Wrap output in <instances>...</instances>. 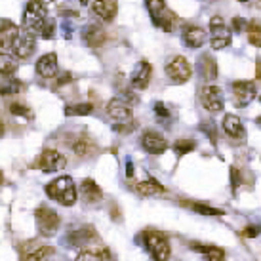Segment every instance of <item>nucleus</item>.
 Returning <instances> with one entry per match:
<instances>
[{
  "instance_id": "obj_1",
  "label": "nucleus",
  "mask_w": 261,
  "mask_h": 261,
  "mask_svg": "<svg viewBox=\"0 0 261 261\" xmlns=\"http://www.w3.org/2000/svg\"><path fill=\"white\" fill-rule=\"evenodd\" d=\"M46 195L50 196L51 200L59 202L61 206H73L79 198L76 193V185H74L73 177L71 175H61L58 179H54L51 183L46 185Z\"/></svg>"
},
{
  "instance_id": "obj_2",
  "label": "nucleus",
  "mask_w": 261,
  "mask_h": 261,
  "mask_svg": "<svg viewBox=\"0 0 261 261\" xmlns=\"http://www.w3.org/2000/svg\"><path fill=\"white\" fill-rule=\"evenodd\" d=\"M48 10L42 0H31L23 12V27L35 35H42L44 27L48 23Z\"/></svg>"
},
{
  "instance_id": "obj_3",
  "label": "nucleus",
  "mask_w": 261,
  "mask_h": 261,
  "mask_svg": "<svg viewBox=\"0 0 261 261\" xmlns=\"http://www.w3.org/2000/svg\"><path fill=\"white\" fill-rule=\"evenodd\" d=\"M145 6H147V12L151 15L152 23L160 27L162 31H174L175 23H177V15L166 6V2L164 0H145Z\"/></svg>"
},
{
  "instance_id": "obj_4",
  "label": "nucleus",
  "mask_w": 261,
  "mask_h": 261,
  "mask_svg": "<svg viewBox=\"0 0 261 261\" xmlns=\"http://www.w3.org/2000/svg\"><path fill=\"white\" fill-rule=\"evenodd\" d=\"M35 37H37L35 33H31V31H27L25 27H21L19 33L15 35V38L12 40V44H10L8 54L15 56L17 59L31 58V54H33L35 48H37V38Z\"/></svg>"
},
{
  "instance_id": "obj_5",
  "label": "nucleus",
  "mask_w": 261,
  "mask_h": 261,
  "mask_svg": "<svg viewBox=\"0 0 261 261\" xmlns=\"http://www.w3.org/2000/svg\"><path fill=\"white\" fill-rule=\"evenodd\" d=\"M143 242H145L147 252L154 259H168L170 257V242L159 231H145L143 232Z\"/></svg>"
},
{
  "instance_id": "obj_6",
  "label": "nucleus",
  "mask_w": 261,
  "mask_h": 261,
  "mask_svg": "<svg viewBox=\"0 0 261 261\" xmlns=\"http://www.w3.org/2000/svg\"><path fill=\"white\" fill-rule=\"evenodd\" d=\"M164 69H166L168 79L172 80L174 84H185L191 79V74H193V67L183 56H174L172 59H168Z\"/></svg>"
},
{
  "instance_id": "obj_7",
  "label": "nucleus",
  "mask_w": 261,
  "mask_h": 261,
  "mask_svg": "<svg viewBox=\"0 0 261 261\" xmlns=\"http://www.w3.org/2000/svg\"><path fill=\"white\" fill-rule=\"evenodd\" d=\"M35 219H37L38 231L42 232L44 237H51V234L58 232L59 216L51 208H48V206H38L37 210H35Z\"/></svg>"
},
{
  "instance_id": "obj_8",
  "label": "nucleus",
  "mask_w": 261,
  "mask_h": 261,
  "mask_svg": "<svg viewBox=\"0 0 261 261\" xmlns=\"http://www.w3.org/2000/svg\"><path fill=\"white\" fill-rule=\"evenodd\" d=\"M210 31H212V48L214 50H223L231 44V31L225 25L223 17L214 15L210 19Z\"/></svg>"
},
{
  "instance_id": "obj_9",
  "label": "nucleus",
  "mask_w": 261,
  "mask_h": 261,
  "mask_svg": "<svg viewBox=\"0 0 261 261\" xmlns=\"http://www.w3.org/2000/svg\"><path fill=\"white\" fill-rule=\"evenodd\" d=\"M200 103L206 111L210 113H221L223 111V92L219 86H214V84H208V86L202 88L200 92Z\"/></svg>"
},
{
  "instance_id": "obj_10",
  "label": "nucleus",
  "mask_w": 261,
  "mask_h": 261,
  "mask_svg": "<svg viewBox=\"0 0 261 261\" xmlns=\"http://www.w3.org/2000/svg\"><path fill=\"white\" fill-rule=\"evenodd\" d=\"M232 99L237 107H246L254 101L255 94V84L254 82H248V80H239V82H232Z\"/></svg>"
},
{
  "instance_id": "obj_11",
  "label": "nucleus",
  "mask_w": 261,
  "mask_h": 261,
  "mask_svg": "<svg viewBox=\"0 0 261 261\" xmlns=\"http://www.w3.org/2000/svg\"><path fill=\"white\" fill-rule=\"evenodd\" d=\"M67 166V159L56 149H46L38 159V168L44 174H51V172H59Z\"/></svg>"
},
{
  "instance_id": "obj_12",
  "label": "nucleus",
  "mask_w": 261,
  "mask_h": 261,
  "mask_svg": "<svg viewBox=\"0 0 261 261\" xmlns=\"http://www.w3.org/2000/svg\"><path fill=\"white\" fill-rule=\"evenodd\" d=\"M107 115H109L116 124H128V122H132L130 103L124 101L122 97H113V99L107 103Z\"/></svg>"
},
{
  "instance_id": "obj_13",
  "label": "nucleus",
  "mask_w": 261,
  "mask_h": 261,
  "mask_svg": "<svg viewBox=\"0 0 261 261\" xmlns=\"http://www.w3.org/2000/svg\"><path fill=\"white\" fill-rule=\"evenodd\" d=\"M152 69L149 65V61H138L130 74V86L136 90H145L149 86V80H151Z\"/></svg>"
},
{
  "instance_id": "obj_14",
  "label": "nucleus",
  "mask_w": 261,
  "mask_h": 261,
  "mask_svg": "<svg viewBox=\"0 0 261 261\" xmlns=\"http://www.w3.org/2000/svg\"><path fill=\"white\" fill-rule=\"evenodd\" d=\"M141 147H143L149 154H162V152L168 149V141L160 136L159 132L147 130V132H143V136H141Z\"/></svg>"
},
{
  "instance_id": "obj_15",
  "label": "nucleus",
  "mask_w": 261,
  "mask_h": 261,
  "mask_svg": "<svg viewBox=\"0 0 261 261\" xmlns=\"http://www.w3.org/2000/svg\"><path fill=\"white\" fill-rule=\"evenodd\" d=\"M92 12H94L95 17H99L101 21L111 23L116 17L118 4H116V0H94Z\"/></svg>"
},
{
  "instance_id": "obj_16",
  "label": "nucleus",
  "mask_w": 261,
  "mask_h": 261,
  "mask_svg": "<svg viewBox=\"0 0 261 261\" xmlns=\"http://www.w3.org/2000/svg\"><path fill=\"white\" fill-rule=\"evenodd\" d=\"M105 38H107L105 31H103L99 25H95V23H90V25H86V27L82 29V40H84V44L90 46V48H99V46H103Z\"/></svg>"
},
{
  "instance_id": "obj_17",
  "label": "nucleus",
  "mask_w": 261,
  "mask_h": 261,
  "mask_svg": "<svg viewBox=\"0 0 261 261\" xmlns=\"http://www.w3.org/2000/svg\"><path fill=\"white\" fill-rule=\"evenodd\" d=\"M80 198L86 204H97L101 202L103 191L94 179H84V181L80 183Z\"/></svg>"
},
{
  "instance_id": "obj_18",
  "label": "nucleus",
  "mask_w": 261,
  "mask_h": 261,
  "mask_svg": "<svg viewBox=\"0 0 261 261\" xmlns=\"http://www.w3.org/2000/svg\"><path fill=\"white\" fill-rule=\"evenodd\" d=\"M58 56L56 54H44L37 61V73L42 79H54L58 74Z\"/></svg>"
},
{
  "instance_id": "obj_19",
  "label": "nucleus",
  "mask_w": 261,
  "mask_h": 261,
  "mask_svg": "<svg viewBox=\"0 0 261 261\" xmlns=\"http://www.w3.org/2000/svg\"><path fill=\"white\" fill-rule=\"evenodd\" d=\"M183 42L193 50L202 48L204 42H206V31L200 29V27H195V25H187L183 29Z\"/></svg>"
},
{
  "instance_id": "obj_20",
  "label": "nucleus",
  "mask_w": 261,
  "mask_h": 261,
  "mask_svg": "<svg viewBox=\"0 0 261 261\" xmlns=\"http://www.w3.org/2000/svg\"><path fill=\"white\" fill-rule=\"evenodd\" d=\"M223 132L229 136L231 139H242L244 138V126H242V120H240L237 115H225L223 116Z\"/></svg>"
},
{
  "instance_id": "obj_21",
  "label": "nucleus",
  "mask_w": 261,
  "mask_h": 261,
  "mask_svg": "<svg viewBox=\"0 0 261 261\" xmlns=\"http://www.w3.org/2000/svg\"><path fill=\"white\" fill-rule=\"evenodd\" d=\"M95 237H97V234H95V229H92V227H82V229L69 234V242H71L73 246H86V244H90Z\"/></svg>"
},
{
  "instance_id": "obj_22",
  "label": "nucleus",
  "mask_w": 261,
  "mask_h": 261,
  "mask_svg": "<svg viewBox=\"0 0 261 261\" xmlns=\"http://www.w3.org/2000/svg\"><path fill=\"white\" fill-rule=\"evenodd\" d=\"M113 254L105 246H97V248H84L82 252H79L76 259L79 261H88V259H111Z\"/></svg>"
},
{
  "instance_id": "obj_23",
  "label": "nucleus",
  "mask_w": 261,
  "mask_h": 261,
  "mask_svg": "<svg viewBox=\"0 0 261 261\" xmlns=\"http://www.w3.org/2000/svg\"><path fill=\"white\" fill-rule=\"evenodd\" d=\"M21 252H27V254H23L21 257L27 261H40V259H48L54 255V248L51 246H38V248H23Z\"/></svg>"
},
{
  "instance_id": "obj_24",
  "label": "nucleus",
  "mask_w": 261,
  "mask_h": 261,
  "mask_svg": "<svg viewBox=\"0 0 261 261\" xmlns=\"http://www.w3.org/2000/svg\"><path fill=\"white\" fill-rule=\"evenodd\" d=\"M218 63L214 61L210 54H204L200 58V74H202L206 80H216L218 79Z\"/></svg>"
},
{
  "instance_id": "obj_25",
  "label": "nucleus",
  "mask_w": 261,
  "mask_h": 261,
  "mask_svg": "<svg viewBox=\"0 0 261 261\" xmlns=\"http://www.w3.org/2000/svg\"><path fill=\"white\" fill-rule=\"evenodd\" d=\"M95 149H97V147H95L94 139L88 138V136H80V138L76 139V143L73 145V151L76 152V156H90Z\"/></svg>"
},
{
  "instance_id": "obj_26",
  "label": "nucleus",
  "mask_w": 261,
  "mask_h": 261,
  "mask_svg": "<svg viewBox=\"0 0 261 261\" xmlns=\"http://www.w3.org/2000/svg\"><path fill=\"white\" fill-rule=\"evenodd\" d=\"M136 189H138L139 195H143V196H154V195H160V193L166 191V187H162L156 179H147V181L138 183Z\"/></svg>"
},
{
  "instance_id": "obj_27",
  "label": "nucleus",
  "mask_w": 261,
  "mask_h": 261,
  "mask_svg": "<svg viewBox=\"0 0 261 261\" xmlns=\"http://www.w3.org/2000/svg\"><path fill=\"white\" fill-rule=\"evenodd\" d=\"M191 250L195 252H200L202 255H206L208 259H221L223 257V250L218 246H210V244H198V242H193L191 244Z\"/></svg>"
},
{
  "instance_id": "obj_28",
  "label": "nucleus",
  "mask_w": 261,
  "mask_h": 261,
  "mask_svg": "<svg viewBox=\"0 0 261 261\" xmlns=\"http://www.w3.org/2000/svg\"><path fill=\"white\" fill-rule=\"evenodd\" d=\"M19 90H21V82H19V80L12 79V74H2V88H0V94L15 95V94H19Z\"/></svg>"
},
{
  "instance_id": "obj_29",
  "label": "nucleus",
  "mask_w": 261,
  "mask_h": 261,
  "mask_svg": "<svg viewBox=\"0 0 261 261\" xmlns=\"http://www.w3.org/2000/svg\"><path fill=\"white\" fill-rule=\"evenodd\" d=\"M191 210L200 214V216H208V218H221V216H225V212L221 208H212L208 204H200V202L191 204Z\"/></svg>"
},
{
  "instance_id": "obj_30",
  "label": "nucleus",
  "mask_w": 261,
  "mask_h": 261,
  "mask_svg": "<svg viewBox=\"0 0 261 261\" xmlns=\"http://www.w3.org/2000/svg\"><path fill=\"white\" fill-rule=\"evenodd\" d=\"M15 69H17V58L8 54V51H2V58H0V73L2 74H14Z\"/></svg>"
},
{
  "instance_id": "obj_31",
  "label": "nucleus",
  "mask_w": 261,
  "mask_h": 261,
  "mask_svg": "<svg viewBox=\"0 0 261 261\" xmlns=\"http://www.w3.org/2000/svg\"><path fill=\"white\" fill-rule=\"evenodd\" d=\"M246 35H248V42L255 46V48H261V25L257 21H250L246 27Z\"/></svg>"
},
{
  "instance_id": "obj_32",
  "label": "nucleus",
  "mask_w": 261,
  "mask_h": 261,
  "mask_svg": "<svg viewBox=\"0 0 261 261\" xmlns=\"http://www.w3.org/2000/svg\"><path fill=\"white\" fill-rule=\"evenodd\" d=\"M154 116H156V122L166 126V128L168 124H170V120H172V113H170V109L162 101L154 103Z\"/></svg>"
},
{
  "instance_id": "obj_33",
  "label": "nucleus",
  "mask_w": 261,
  "mask_h": 261,
  "mask_svg": "<svg viewBox=\"0 0 261 261\" xmlns=\"http://www.w3.org/2000/svg\"><path fill=\"white\" fill-rule=\"evenodd\" d=\"M94 111V105L92 103H79V105H69L65 107V115L67 116H86Z\"/></svg>"
},
{
  "instance_id": "obj_34",
  "label": "nucleus",
  "mask_w": 261,
  "mask_h": 261,
  "mask_svg": "<svg viewBox=\"0 0 261 261\" xmlns=\"http://www.w3.org/2000/svg\"><path fill=\"white\" fill-rule=\"evenodd\" d=\"M195 149H196V143L193 139H177L174 143V151L177 156H185L187 152L195 151Z\"/></svg>"
},
{
  "instance_id": "obj_35",
  "label": "nucleus",
  "mask_w": 261,
  "mask_h": 261,
  "mask_svg": "<svg viewBox=\"0 0 261 261\" xmlns=\"http://www.w3.org/2000/svg\"><path fill=\"white\" fill-rule=\"evenodd\" d=\"M10 113L14 116H23V118H31V116H33L31 109L27 105H23V103H12V105H10Z\"/></svg>"
},
{
  "instance_id": "obj_36",
  "label": "nucleus",
  "mask_w": 261,
  "mask_h": 261,
  "mask_svg": "<svg viewBox=\"0 0 261 261\" xmlns=\"http://www.w3.org/2000/svg\"><path fill=\"white\" fill-rule=\"evenodd\" d=\"M40 37H42L44 40H50V38L56 37V21H54V19H48V23H46V27H44Z\"/></svg>"
},
{
  "instance_id": "obj_37",
  "label": "nucleus",
  "mask_w": 261,
  "mask_h": 261,
  "mask_svg": "<svg viewBox=\"0 0 261 261\" xmlns=\"http://www.w3.org/2000/svg\"><path fill=\"white\" fill-rule=\"evenodd\" d=\"M240 183H242V175H240V170L239 168H231V185L232 189L237 191L240 187Z\"/></svg>"
},
{
  "instance_id": "obj_38",
  "label": "nucleus",
  "mask_w": 261,
  "mask_h": 261,
  "mask_svg": "<svg viewBox=\"0 0 261 261\" xmlns=\"http://www.w3.org/2000/svg\"><path fill=\"white\" fill-rule=\"evenodd\" d=\"M259 232H261L259 225H250V227H244V231H242V237H248V239H255Z\"/></svg>"
},
{
  "instance_id": "obj_39",
  "label": "nucleus",
  "mask_w": 261,
  "mask_h": 261,
  "mask_svg": "<svg viewBox=\"0 0 261 261\" xmlns=\"http://www.w3.org/2000/svg\"><path fill=\"white\" fill-rule=\"evenodd\" d=\"M61 29H63V37H65L67 40L73 37V23L69 21V19H63V25H61Z\"/></svg>"
},
{
  "instance_id": "obj_40",
  "label": "nucleus",
  "mask_w": 261,
  "mask_h": 261,
  "mask_svg": "<svg viewBox=\"0 0 261 261\" xmlns=\"http://www.w3.org/2000/svg\"><path fill=\"white\" fill-rule=\"evenodd\" d=\"M248 27V23L244 21V19H242V17H234V19H232V29L234 31H242V29H246Z\"/></svg>"
},
{
  "instance_id": "obj_41",
  "label": "nucleus",
  "mask_w": 261,
  "mask_h": 261,
  "mask_svg": "<svg viewBox=\"0 0 261 261\" xmlns=\"http://www.w3.org/2000/svg\"><path fill=\"white\" fill-rule=\"evenodd\" d=\"M71 80H73V74H71V73L59 74V79H58V82H56V86H63V84H69Z\"/></svg>"
},
{
  "instance_id": "obj_42",
  "label": "nucleus",
  "mask_w": 261,
  "mask_h": 261,
  "mask_svg": "<svg viewBox=\"0 0 261 261\" xmlns=\"http://www.w3.org/2000/svg\"><path fill=\"white\" fill-rule=\"evenodd\" d=\"M124 166H126V175H134V164H132L130 159H126V162H124Z\"/></svg>"
},
{
  "instance_id": "obj_43",
  "label": "nucleus",
  "mask_w": 261,
  "mask_h": 261,
  "mask_svg": "<svg viewBox=\"0 0 261 261\" xmlns=\"http://www.w3.org/2000/svg\"><path fill=\"white\" fill-rule=\"evenodd\" d=\"M79 2H80V6H86L88 4V0H79Z\"/></svg>"
},
{
  "instance_id": "obj_44",
  "label": "nucleus",
  "mask_w": 261,
  "mask_h": 261,
  "mask_svg": "<svg viewBox=\"0 0 261 261\" xmlns=\"http://www.w3.org/2000/svg\"><path fill=\"white\" fill-rule=\"evenodd\" d=\"M44 4H51V2H58V0H42Z\"/></svg>"
},
{
  "instance_id": "obj_45",
  "label": "nucleus",
  "mask_w": 261,
  "mask_h": 261,
  "mask_svg": "<svg viewBox=\"0 0 261 261\" xmlns=\"http://www.w3.org/2000/svg\"><path fill=\"white\" fill-rule=\"evenodd\" d=\"M255 122H257V124L261 126V116H257V120H255Z\"/></svg>"
},
{
  "instance_id": "obj_46",
  "label": "nucleus",
  "mask_w": 261,
  "mask_h": 261,
  "mask_svg": "<svg viewBox=\"0 0 261 261\" xmlns=\"http://www.w3.org/2000/svg\"><path fill=\"white\" fill-rule=\"evenodd\" d=\"M239 2H248V0H239Z\"/></svg>"
},
{
  "instance_id": "obj_47",
  "label": "nucleus",
  "mask_w": 261,
  "mask_h": 261,
  "mask_svg": "<svg viewBox=\"0 0 261 261\" xmlns=\"http://www.w3.org/2000/svg\"><path fill=\"white\" fill-rule=\"evenodd\" d=\"M259 101H261V97H259Z\"/></svg>"
}]
</instances>
